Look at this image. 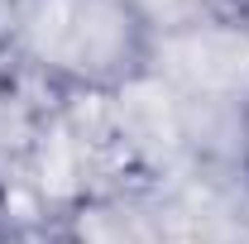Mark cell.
I'll return each instance as SVG.
<instances>
[{
  "label": "cell",
  "mask_w": 249,
  "mask_h": 244,
  "mask_svg": "<svg viewBox=\"0 0 249 244\" xmlns=\"http://www.w3.org/2000/svg\"><path fill=\"white\" fill-rule=\"evenodd\" d=\"M24 5H29V0H0V38H15Z\"/></svg>",
  "instance_id": "obj_3"
},
{
  "label": "cell",
  "mask_w": 249,
  "mask_h": 244,
  "mask_svg": "<svg viewBox=\"0 0 249 244\" xmlns=\"http://www.w3.org/2000/svg\"><path fill=\"white\" fill-rule=\"evenodd\" d=\"M0 244H53L48 235H34V230H19V235H0Z\"/></svg>",
  "instance_id": "obj_4"
},
{
  "label": "cell",
  "mask_w": 249,
  "mask_h": 244,
  "mask_svg": "<svg viewBox=\"0 0 249 244\" xmlns=\"http://www.w3.org/2000/svg\"><path fill=\"white\" fill-rule=\"evenodd\" d=\"M235 163H240V177L249 182V91L235 101Z\"/></svg>",
  "instance_id": "obj_2"
},
{
  "label": "cell",
  "mask_w": 249,
  "mask_h": 244,
  "mask_svg": "<svg viewBox=\"0 0 249 244\" xmlns=\"http://www.w3.org/2000/svg\"><path fill=\"white\" fill-rule=\"evenodd\" d=\"M10 43L58 91L96 101L134 91L163 53L144 0H29Z\"/></svg>",
  "instance_id": "obj_1"
}]
</instances>
